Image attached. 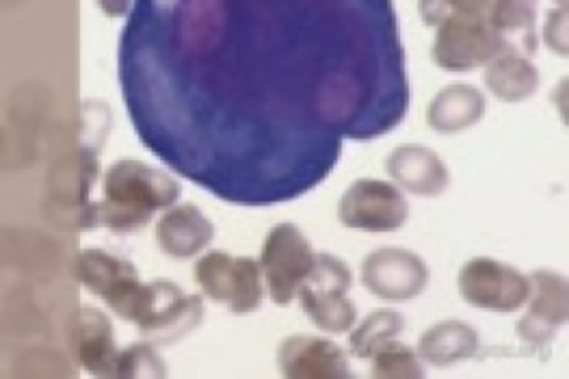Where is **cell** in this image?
I'll use <instances>...</instances> for the list:
<instances>
[{"instance_id":"cell-1","label":"cell","mask_w":569,"mask_h":379,"mask_svg":"<svg viewBox=\"0 0 569 379\" xmlns=\"http://www.w3.org/2000/svg\"><path fill=\"white\" fill-rule=\"evenodd\" d=\"M180 182L137 159L116 161L104 173V198L87 205L81 228L102 226L116 235L143 230L159 211L180 198Z\"/></svg>"},{"instance_id":"cell-2","label":"cell","mask_w":569,"mask_h":379,"mask_svg":"<svg viewBox=\"0 0 569 379\" xmlns=\"http://www.w3.org/2000/svg\"><path fill=\"white\" fill-rule=\"evenodd\" d=\"M353 273L349 265L333 253H317L308 280L297 299L308 319L327 335H347L358 321V308L349 299Z\"/></svg>"},{"instance_id":"cell-3","label":"cell","mask_w":569,"mask_h":379,"mask_svg":"<svg viewBox=\"0 0 569 379\" xmlns=\"http://www.w3.org/2000/svg\"><path fill=\"white\" fill-rule=\"evenodd\" d=\"M193 280L203 296L214 303H226L237 317L253 315L264 301L260 260L249 256L206 252L193 265Z\"/></svg>"},{"instance_id":"cell-4","label":"cell","mask_w":569,"mask_h":379,"mask_svg":"<svg viewBox=\"0 0 569 379\" xmlns=\"http://www.w3.org/2000/svg\"><path fill=\"white\" fill-rule=\"evenodd\" d=\"M77 273L82 287L100 297L116 317L126 323H137L148 285L141 282V276L130 260L87 248L79 253Z\"/></svg>"},{"instance_id":"cell-5","label":"cell","mask_w":569,"mask_h":379,"mask_svg":"<svg viewBox=\"0 0 569 379\" xmlns=\"http://www.w3.org/2000/svg\"><path fill=\"white\" fill-rule=\"evenodd\" d=\"M315 258L317 252L310 239L295 223H278L269 230L260 252V269L276 306H290L297 299Z\"/></svg>"},{"instance_id":"cell-6","label":"cell","mask_w":569,"mask_h":379,"mask_svg":"<svg viewBox=\"0 0 569 379\" xmlns=\"http://www.w3.org/2000/svg\"><path fill=\"white\" fill-rule=\"evenodd\" d=\"M511 48L498 36L486 16H461L450 13L442 24L436 27V40L431 59L440 70L447 72H472Z\"/></svg>"},{"instance_id":"cell-7","label":"cell","mask_w":569,"mask_h":379,"mask_svg":"<svg viewBox=\"0 0 569 379\" xmlns=\"http://www.w3.org/2000/svg\"><path fill=\"white\" fill-rule=\"evenodd\" d=\"M457 285L466 303L496 315L518 312L529 301V276L489 256L468 260L459 271Z\"/></svg>"},{"instance_id":"cell-8","label":"cell","mask_w":569,"mask_h":379,"mask_svg":"<svg viewBox=\"0 0 569 379\" xmlns=\"http://www.w3.org/2000/svg\"><path fill=\"white\" fill-rule=\"evenodd\" d=\"M203 321V299L184 293L173 282H148L146 299L137 317L139 335L152 345H173L189 337Z\"/></svg>"},{"instance_id":"cell-9","label":"cell","mask_w":569,"mask_h":379,"mask_svg":"<svg viewBox=\"0 0 569 379\" xmlns=\"http://www.w3.org/2000/svg\"><path fill=\"white\" fill-rule=\"evenodd\" d=\"M409 217L403 191L386 180H356L338 205V219L345 228L362 232H397Z\"/></svg>"},{"instance_id":"cell-10","label":"cell","mask_w":569,"mask_h":379,"mask_svg":"<svg viewBox=\"0 0 569 379\" xmlns=\"http://www.w3.org/2000/svg\"><path fill=\"white\" fill-rule=\"evenodd\" d=\"M529 280V310L518 321L516 332L529 351H539V356L546 358V349L552 345L559 328L568 326V280L552 269H537Z\"/></svg>"},{"instance_id":"cell-11","label":"cell","mask_w":569,"mask_h":379,"mask_svg":"<svg viewBox=\"0 0 569 379\" xmlns=\"http://www.w3.org/2000/svg\"><path fill=\"white\" fill-rule=\"evenodd\" d=\"M360 276L370 296L392 303L422 296L431 278L425 258L406 248H379L368 253Z\"/></svg>"},{"instance_id":"cell-12","label":"cell","mask_w":569,"mask_h":379,"mask_svg":"<svg viewBox=\"0 0 569 379\" xmlns=\"http://www.w3.org/2000/svg\"><path fill=\"white\" fill-rule=\"evenodd\" d=\"M278 369L288 379H347L351 365L347 351L323 337L295 335L278 347Z\"/></svg>"},{"instance_id":"cell-13","label":"cell","mask_w":569,"mask_h":379,"mask_svg":"<svg viewBox=\"0 0 569 379\" xmlns=\"http://www.w3.org/2000/svg\"><path fill=\"white\" fill-rule=\"evenodd\" d=\"M386 169L407 193L418 198H440L450 184V171L442 157L420 143H406L390 152Z\"/></svg>"},{"instance_id":"cell-14","label":"cell","mask_w":569,"mask_h":379,"mask_svg":"<svg viewBox=\"0 0 569 379\" xmlns=\"http://www.w3.org/2000/svg\"><path fill=\"white\" fill-rule=\"evenodd\" d=\"M214 223L196 205H173L157 223V246L173 260H189L214 241Z\"/></svg>"},{"instance_id":"cell-15","label":"cell","mask_w":569,"mask_h":379,"mask_svg":"<svg viewBox=\"0 0 569 379\" xmlns=\"http://www.w3.org/2000/svg\"><path fill=\"white\" fill-rule=\"evenodd\" d=\"M77 321V351L82 369L96 378H116L122 349L118 347L109 315L84 303Z\"/></svg>"},{"instance_id":"cell-16","label":"cell","mask_w":569,"mask_h":379,"mask_svg":"<svg viewBox=\"0 0 569 379\" xmlns=\"http://www.w3.org/2000/svg\"><path fill=\"white\" fill-rule=\"evenodd\" d=\"M488 109V100L475 84H447L427 109V124L440 134H457L477 127Z\"/></svg>"},{"instance_id":"cell-17","label":"cell","mask_w":569,"mask_h":379,"mask_svg":"<svg viewBox=\"0 0 569 379\" xmlns=\"http://www.w3.org/2000/svg\"><path fill=\"white\" fill-rule=\"evenodd\" d=\"M481 347V335L475 326L459 319H447L425 330L416 351L422 362L436 369H448L463 360L477 358Z\"/></svg>"},{"instance_id":"cell-18","label":"cell","mask_w":569,"mask_h":379,"mask_svg":"<svg viewBox=\"0 0 569 379\" xmlns=\"http://www.w3.org/2000/svg\"><path fill=\"white\" fill-rule=\"evenodd\" d=\"M483 81L489 93L502 102L518 104L537 93L541 77L529 57L516 48L498 52L488 66Z\"/></svg>"},{"instance_id":"cell-19","label":"cell","mask_w":569,"mask_h":379,"mask_svg":"<svg viewBox=\"0 0 569 379\" xmlns=\"http://www.w3.org/2000/svg\"><path fill=\"white\" fill-rule=\"evenodd\" d=\"M537 9L539 0H489L486 18L505 42L530 57L539 46Z\"/></svg>"},{"instance_id":"cell-20","label":"cell","mask_w":569,"mask_h":379,"mask_svg":"<svg viewBox=\"0 0 569 379\" xmlns=\"http://www.w3.org/2000/svg\"><path fill=\"white\" fill-rule=\"evenodd\" d=\"M406 330V317L395 308H377L367 319L351 330L349 353L358 360H370L386 342L401 337Z\"/></svg>"},{"instance_id":"cell-21","label":"cell","mask_w":569,"mask_h":379,"mask_svg":"<svg viewBox=\"0 0 569 379\" xmlns=\"http://www.w3.org/2000/svg\"><path fill=\"white\" fill-rule=\"evenodd\" d=\"M370 378L420 379L425 378V362L416 349L397 338L377 349L370 358Z\"/></svg>"},{"instance_id":"cell-22","label":"cell","mask_w":569,"mask_h":379,"mask_svg":"<svg viewBox=\"0 0 569 379\" xmlns=\"http://www.w3.org/2000/svg\"><path fill=\"white\" fill-rule=\"evenodd\" d=\"M164 376H167V367L150 340L134 342L120 351L116 378H164Z\"/></svg>"},{"instance_id":"cell-23","label":"cell","mask_w":569,"mask_h":379,"mask_svg":"<svg viewBox=\"0 0 569 379\" xmlns=\"http://www.w3.org/2000/svg\"><path fill=\"white\" fill-rule=\"evenodd\" d=\"M543 40L552 52H557L559 57H568V7H559L548 13V20L543 27Z\"/></svg>"},{"instance_id":"cell-24","label":"cell","mask_w":569,"mask_h":379,"mask_svg":"<svg viewBox=\"0 0 569 379\" xmlns=\"http://www.w3.org/2000/svg\"><path fill=\"white\" fill-rule=\"evenodd\" d=\"M418 11L425 27H438L450 16L447 0H418Z\"/></svg>"},{"instance_id":"cell-25","label":"cell","mask_w":569,"mask_h":379,"mask_svg":"<svg viewBox=\"0 0 569 379\" xmlns=\"http://www.w3.org/2000/svg\"><path fill=\"white\" fill-rule=\"evenodd\" d=\"M450 13L461 16H486L489 0H447Z\"/></svg>"},{"instance_id":"cell-26","label":"cell","mask_w":569,"mask_h":379,"mask_svg":"<svg viewBox=\"0 0 569 379\" xmlns=\"http://www.w3.org/2000/svg\"><path fill=\"white\" fill-rule=\"evenodd\" d=\"M98 9L107 16V18H126L132 9V0H96Z\"/></svg>"},{"instance_id":"cell-27","label":"cell","mask_w":569,"mask_h":379,"mask_svg":"<svg viewBox=\"0 0 569 379\" xmlns=\"http://www.w3.org/2000/svg\"><path fill=\"white\" fill-rule=\"evenodd\" d=\"M561 7H568V0H557Z\"/></svg>"}]
</instances>
